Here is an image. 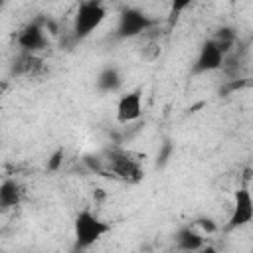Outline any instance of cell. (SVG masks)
I'll use <instances>...</instances> for the list:
<instances>
[{"instance_id":"cell-1","label":"cell","mask_w":253,"mask_h":253,"mask_svg":"<svg viewBox=\"0 0 253 253\" xmlns=\"http://www.w3.org/2000/svg\"><path fill=\"white\" fill-rule=\"evenodd\" d=\"M99 162H101L99 172H105V174L113 176L115 180H121L126 184H136L144 176L140 160L132 152H126V150H119V148L111 150Z\"/></svg>"},{"instance_id":"cell-2","label":"cell","mask_w":253,"mask_h":253,"mask_svg":"<svg viewBox=\"0 0 253 253\" xmlns=\"http://www.w3.org/2000/svg\"><path fill=\"white\" fill-rule=\"evenodd\" d=\"M109 231H111V225L107 221H103L101 217H97L95 213H91L89 210H83V211H79L75 215L73 233H75L77 249L91 247L93 243H97Z\"/></svg>"},{"instance_id":"cell-3","label":"cell","mask_w":253,"mask_h":253,"mask_svg":"<svg viewBox=\"0 0 253 253\" xmlns=\"http://www.w3.org/2000/svg\"><path fill=\"white\" fill-rule=\"evenodd\" d=\"M105 16H107V10L101 2H97V0L81 2L77 6L75 16H73V34H75V38L77 40L87 38L93 30H97L101 26Z\"/></svg>"},{"instance_id":"cell-4","label":"cell","mask_w":253,"mask_h":253,"mask_svg":"<svg viewBox=\"0 0 253 253\" xmlns=\"http://www.w3.org/2000/svg\"><path fill=\"white\" fill-rule=\"evenodd\" d=\"M154 26V20L146 16L144 12L136 8H125L119 16V26H117V36L119 38H136L144 32H148Z\"/></svg>"},{"instance_id":"cell-5","label":"cell","mask_w":253,"mask_h":253,"mask_svg":"<svg viewBox=\"0 0 253 253\" xmlns=\"http://www.w3.org/2000/svg\"><path fill=\"white\" fill-rule=\"evenodd\" d=\"M253 219V198L251 192L247 188H239L235 192V200H233V210L231 215L227 219L225 229H237L247 225Z\"/></svg>"},{"instance_id":"cell-6","label":"cell","mask_w":253,"mask_h":253,"mask_svg":"<svg viewBox=\"0 0 253 253\" xmlns=\"http://www.w3.org/2000/svg\"><path fill=\"white\" fill-rule=\"evenodd\" d=\"M223 63H225V55L221 53V49L215 45L213 40H208L202 45V49H200V53L196 57V63L192 67V73L194 75H198V73H210V71H215V69L223 67Z\"/></svg>"},{"instance_id":"cell-7","label":"cell","mask_w":253,"mask_h":253,"mask_svg":"<svg viewBox=\"0 0 253 253\" xmlns=\"http://www.w3.org/2000/svg\"><path fill=\"white\" fill-rule=\"evenodd\" d=\"M142 115V95L140 91L125 93L117 103V121L128 125Z\"/></svg>"},{"instance_id":"cell-8","label":"cell","mask_w":253,"mask_h":253,"mask_svg":"<svg viewBox=\"0 0 253 253\" xmlns=\"http://www.w3.org/2000/svg\"><path fill=\"white\" fill-rule=\"evenodd\" d=\"M16 42H18V45L24 49V53H34V51L45 47V43H47L45 30H43L42 24H38V22L28 24L24 30H20Z\"/></svg>"},{"instance_id":"cell-9","label":"cell","mask_w":253,"mask_h":253,"mask_svg":"<svg viewBox=\"0 0 253 253\" xmlns=\"http://www.w3.org/2000/svg\"><path fill=\"white\" fill-rule=\"evenodd\" d=\"M22 198H24V190L16 180H4L0 184V208L2 210L20 206Z\"/></svg>"},{"instance_id":"cell-10","label":"cell","mask_w":253,"mask_h":253,"mask_svg":"<svg viewBox=\"0 0 253 253\" xmlns=\"http://www.w3.org/2000/svg\"><path fill=\"white\" fill-rule=\"evenodd\" d=\"M176 245H178L180 251L194 253V251L202 249V247L206 245V241H204V235L198 233L196 229H192V227H184V229H180L178 235H176Z\"/></svg>"},{"instance_id":"cell-11","label":"cell","mask_w":253,"mask_h":253,"mask_svg":"<svg viewBox=\"0 0 253 253\" xmlns=\"http://www.w3.org/2000/svg\"><path fill=\"white\" fill-rule=\"evenodd\" d=\"M42 67H43V63H42V59L36 53H24L18 59V63L14 65V73L30 77V75H38L42 71Z\"/></svg>"},{"instance_id":"cell-12","label":"cell","mask_w":253,"mask_h":253,"mask_svg":"<svg viewBox=\"0 0 253 253\" xmlns=\"http://www.w3.org/2000/svg\"><path fill=\"white\" fill-rule=\"evenodd\" d=\"M121 87V73L115 67H105L97 77V89L101 93H113Z\"/></svg>"},{"instance_id":"cell-13","label":"cell","mask_w":253,"mask_h":253,"mask_svg":"<svg viewBox=\"0 0 253 253\" xmlns=\"http://www.w3.org/2000/svg\"><path fill=\"white\" fill-rule=\"evenodd\" d=\"M61 162H63V150L61 148H57L51 156H49V160H47V170H57L59 166H61Z\"/></svg>"},{"instance_id":"cell-14","label":"cell","mask_w":253,"mask_h":253,"mask_svg":"<svg viewBox=\"0 0 253 253\" xmlns=\"http://www.w3.org/2000/svg\"><path fill=\"white\" fill-rule=\"evenodd\" d=\"M172 150H174L172 142H164V144H162V148H160V154H158V166H164V164L168 162V158H170Z\"/></svg>"},{"instance_id":"cell-15","label":"cell","mask_w":253,"mask_h":253,"mask_svg":"<svg viewBox=\"0 0 253 253\" xmlns=\"http://www.w3.org/2000/svg\"><path fill=\"white\" fill-rule=\"evenodd\" d=\"M158 55H160V45L156 42H150L148 47H144V51H142V57L144 59H156Z\"/></svg>"},{"instance_id":"cell-16","label":"cell","mask_w":253,"mask_h":253,"mask_svg":"<svg viewBox=\"0 0 253 253\" xmlns=\"http://www.w3.org/2000/svg\"><path fill=\"white\" fill-rule=\"evenodd\" d=\"M198 225H200V229L206 231V233H213V231H217V225H215L213 219H210V217H202V219H198Z\"/></svg>"},{"instance_id":"cell-17","label":"cell","mask_w":253,"mask_h":253,"mask_svg":"<svg viewBox=\"0 0 253 253\" xmlns=\"http://www.w3.org/2000/svg\"><path fill=\"white\" fill-rule=\"evenodd\" d=\"M194 253H217V249L211 247V245H204L202 249H198V251H194Z\"/></svg>"},{"instance_id":"cell-18","label":"cell","mask_w":253,"mask_h":253,"mask_svg":"<svg viewBox=\"0 0 253 253\" xmlns=\"http://www.w3.org/2000/svg\"><path fill=\"white\" fill-rule=\"evenodd\" d=\"M71 253H87V251H83V249H75V251H71Z\"/></svg>"}]
</instances>
